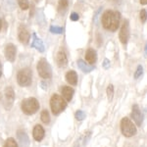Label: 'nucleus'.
Wrapping results in <instances>:
<instances>
[{"mask_svg": "<svg viewBox=\"0 0 147 147\" xmlns=\"http://www.w3.org/2000/svg\"><path fill=\"white\" fill-rule=\"evenodd\" d=\"M139 18H140V21L142 23H145L147 20V12L146 10H141L140 14H139Z\"/></svg>", "mask_w": 147, "mask_h": 147, "instance_id": "nucleus-28", "label": "nucleus"}, {"mask_svg": "<svg viewBox=\"0 0 147 147\" xmlns=\"http://www.w3.org/2000/svg\"><path fill=\"white\" fill-rule=\"evenodd\" d=\"M70 18H71V20H72V21H75V22H76V21H78L80 19V16H79V14H77V13H72V14H71Z\"/></svg>", "mask_w": 147, "mask_h": 147, "instance_id": "nucleus-29", "label": "nucleus"}, {"mask_svg": "<svg viewBox=\"0 0 147 147\" xmlns=\"http://www.w3.org/2000/svg\"><path fill=\"white\" fill-rule=\"evenodd\" d=\"M103 67H104V69H109V68H110V61H109L108 59H105V60H104Z\"/></svg>", "mask_w": 147, "mask_h": 147, "instance_id": "nucleus-30", "label": "nucleus"}, {"mask_svg": "<svg viewBox=\"0 0 147 147\" xmlns=\"http://www.w3.org/2000/svg\"><path fill=\"white\" fill-rule=\"evenodd\" d=\"M37 72L42 79H50L52 77V69L45 59H41L37 63Z\"/></svg>", "mask_w": 147, "mask_h": 147, "instance_id": "nucleus-6", "label": "nucleus"}, {"mask_svg": "<svg viewBox=\"0 0 147 147\" xmlns=\"http://www.w3.org/2000/svg\"><path fill=\"white\" fill-rule=\"evenodd\" d=\"M85 59L86 61L88 62L89 64H94L96 62V59H97V56H96V52L93 50V49H88L85 53Z\"/></svg>", "mask_w": 147, "mask_h": 147, "instance_id": "nucleus-18", "label": "nucleus"}, {"mask_svg": "<svg viewBox=\"0 0 147 147\" xmlns=\"http://www.w3.org/2000/svg\"><path fill=\"white\" fill-rule=\"evenodd\" d=\"M32 73L28 68L23 69L17 75V80L18 84L22 86H28L32 84Z\"/></svg>", "mask_w": 147, "mask_h": 147, "instance_id": "nucleus-5", "label": "nucleus"}, {"mask_svg": "<svg viewBox=\"0 0 147 147\" xmlns=\"http://www.w3.org/2000/svg\"><path fill=\"white\" fill-rule=\"evenodd\" d=\"M32 136L36 141H41L44 137V129L40 125H36L32 130Z\"/></svg>", "mask_w": 147, "mask_h": 147, "instance_id": "nucleus-13", "label": "nucleus"}, {"mask_svg": "<svg viewBox=\"0 0 147 147\" xmlns=\"http://www.w3.org/2000/svg\"><path fill=\"white\" fill-rule=\"evenodd\" d=\"M39 109V103L34 97L27 98L22 102V110L23 112L27 115H32L36 113L37 110Z\"/></svg>", "mask_w": 147, "mask_h": 147, "instance_id": "nucleus-3", "label": "nucleus"}, {"mask_svg": "<svg viewBox=\"0 0 147 147\" xmlns=\"http://www.w3.org/2000/svg\"><path fill=\"white\" fill-rule=\"evenodd\" d=\"M50 32H52V34H63L64 32V28H59V27H50Z\"/></svg>", "mask_w": 147, "mask_h": 147, "instance_id": "nucleus-26", "label": "nucleus"}, {"mask_svg": "<svg viewBox=\"0 0 147 147\" xmlns=\"http://www.w3.org/2000/svg\"><path fill=\"white\" fill-rule=\"evenodd\" d=\"M4 94H5V103H4V105H5V108L7 110H9V109H11L13 102L15 100V92H14V89L11 86H7L5 88Z\"/></svg>", "mask_w": 147, "mask_h": 147, "instance_id": "nucleus-7", "label": "nucleus"}, {"mask_svg": "<svg viewBox=\"0 0 147 147\" xmlns=\"http://www.w3.org/2000/svg\"><path fill=\"white\" fill-rule=\"evenodd\" d=\"M56 62L58 64L59 67L61 68H64L67 66L68 64V58H67V55L64 51H59L57 53V56H56Z\"/></svg>", "mask_w": 147, "mask_h": 147, "instance_id": "nucleus-14", "label": "nucleus"}, {"mask_svg": "<svg viewBox=\"0 0 147 147\" xmlns=\"http://www.w3.org/2000/svg\"><path fill=\"white\" fill-rule=\"evenodd\" d=\"M5 57L8 61L14 62L16 57V46L12 43L7 44L5 47Z\"/></svg>", "mask_w": 147, "mask_h": 147, "instance_id": "nucleus-10", "label": "nucleus"}, {"mask_svg": "<svg viewBox=\"0 0 147 147\" xmlns=\"http://www.w3.org/2000/svg\"><path fill=\"white\" fill-rule=\"evenodd\" d=\"M32 47H34L37 51L39 52H43L44 51V44L42 42V40L38 38L36 36L35 34H32Z\"/></svg>", "mask_w": 147, "mask_h": 147, "instance_id": "nucleus-15", "label": "nucleus"}, {"mask_svg": "<svg viewBox=\"0 0 147 147\" xmlns=\"http://www.w3.org/2000/svg\"><path fill=\"white\" fill-rule=\"evenodd\" d=\"M68 5H69L68 0H59V4H58L59 11L66 10V9L68 8Z\"/></svg>", "mask_w": 147, "mask_h": 147, "instance_id": "nucleus-22", "label": "nucleus"}, {"mask_svg": "<svg viewBox=\"0 0 147 147\" xmlns=\"http://www.w3.org/2000/svg\"><path fill=\"white\" fill-rule=\"evenodd\" d=\"M1 28H2V21L0 20V32H1Z\"/></svg>", "mask_w": 147, "mask_h": 147, "instance_id": "nucleus-33", "label": "nucleus"}, {"mask_svg": "<svg viewBox=\"0 0 147 147\" xmlns=\"http://www.w3.org/2000/svg\"><path fill=\"white\" fill-rule=\"evenodd\" d=\"M78 66H79V68L84 73H90L91 71H93V69H94L93 66H88L84 60H79V61H78Z\"/></svg>", "mask_w": 147, "mask_h": 147, "instance_id": "nucleus-19", "label": "nucleus"}, {"mask_svg": "<svg viewBox=\"0 0 147 147\" xmlns=\"http://www.w3.org/2000/svg\"><path fill=\"white\" fill-rule=\"evenodd\" d=\"M143 75V68H142L141 65H139L137 67L136 73H134V79L136 80H138L139 78H141V76Z\"/></svg>", "mask_w": 147, "mask_h": 147, "instance_id": "nucleus-23", "label": "nucleus"}, {"mask_svg": "<svg viewBox=\"0 0 147 147\" xmlns=\"http://www.w3.org/2000/svg\"><path fill=\"white\" fill-rule=\"evenodd\" d=\"M18 36H19V40H20V41L24 44H28V41H30V34H28V30L24 27V26H21V27L19 28Z\"/></svg>", "mask_w": 147, "mask_h": 147, "instance_id": "nucleus-11", "label": "nucleus"}, {"mask_svg": "<svg viewBox=\"0 0 147 147\" xmlns=\"http://www.w3.org/2000/svg\"><path fill=\"white\" fill-rule=\"evenodd\" d=\"M2 76V65H1V62H0V78Z\"/></svg>", "mask_w": 147, "mask_h": 147, "instance_id": "nucleus-32", "label": "nucleus"}, {"mask_svg": "<svg viewBox=\"0 0 147 147\" xmlns=\"http://www.w3.org/2000/svg\"><path fill=\"white\" fill-rule=\"evenodd\" d=\"M75 117H76V119H77L78 121H82L85 118V113L84 112V111L79 110V111H77V112H76Z\"/></svg>", "mask_w": 147, "mask_h": 147, "instance_id": "nucleus-25", "label": "nucleus"}, {"mask_svg": "<svg viewBox=\"0 0 147 147\" xmlns=\"http://www.w3.org/2000/svg\"><path fill=\"white\" fill-rule=\"evenodd\" d=\"M120 40L123 44H127V40L129 37V21L125 20L124 24H123L122 28H121V32H120Z\"/></svg>", "mask_w": 147, "mask_h": 147, "instance_id": "nucleus-8", "label": "nucleus"}, {"mask_svg": "<svg viewBox=\"0 0 147 147\" xmlns=\"http://www.w3.org/2000/svg\"><path fill=\"white\" fill-rule=\"evenodd\" d=\"M17 137L18 140L20 142L21 146L22 147H28L30 144V138H28V134H26L24 130H18L17 132Z\"/></svg>", "mask_w": 147, "mask_h": 147, "instance_id": "nucleus-12", "label": "nucleus"}, {"mask_svg": "<svg viewBox=\"0 0 147 147\" xmlns=\"http://www.w3.org/2000/svg\"><path fill=\"white\" fill-rule=\"evenodd\" d=\"M121 130L125 137H131L136 134V127L129 118H123L121 121Z\"/></svg>", "mask_w": 147, "mask_h": 147, "instance_id": "nucleus-4", "label": "nucleus"}, {"mask_svg": "<svg viewBox=\"0 0 147 147\" xmlns=\"http://www.w3.org/2000/svg\"><path fill=\"white\" fill-rule=\"evenodd\" d=\"M40 118H41V121L44 123V124H48L50 122V117H49V113L47 110H43L41 112V115H40Z\"/></svg>", "mask_w": 147, "mask_h": 147, "instance_id": "nucleus-20", "label": "nucleus"}, {"mask_svg": "<svg viewBox=\"0 0 147 147\" xmlns=\"http://www.w3.org/2000/svg\"><path fill=\"white\" fill-rule=\"evenodd\" d=\"M121 14L118 11L107 10L102 15V25L104 28L109 30L111 32H116L120 26Z\"/></svg>", "mask_w": 147, "mask_h": 147, "instance_id": "nucleus-1", "label": "nucleus"}, {"mask_svg": "<svg viewBox=\"0 0 147 147\" xmlns=\"http://www.w3.org/2000/svg\"><path fill=\"white\" fill-rule=\"evenodd\" d=\"M66 80L71 85H76L78 84V75L75 71H70L66 74Z\"/></svg>", "mask_w": 147, "mask_h": 147, "instance_id": "nucleus-17", "label": "nucleus"}, {"mask_svg": "<svg viewBox=\"0 0 147 147\" xmlns=\"http://www.w3.org/2000/svg\"><path fill=\"white\" fill-rule=\"evenodd\" d=\"M131 118L134 119V121L136 122V125L140 127L142 124V121H143V116L142 113L139 109L138 105H134L132 106V112H131Z\"/></svg>", "mask_w": 147, "mask_h": 147, "instance_id": "nucleus-9", "label": "nucleus"}, {"mask_svg": "<svg viewBox=\"0 0 147 147\" xmlns=\"http://www.w3.org/2000/svg\"><path fill=\"white\" fill-rule=\"evenodd\" d=\"M107 95H108V100L111 101L113 99V95H114V86L112 84H110L107 88Z\"/></svg>", "mask_w": 147, "mask_h": 147, "instance_id": "nucleus-27", "label": "nucleus"}, {"mask_svg": "<svg viewBox=\"0 0 147 147\" xmlns=\"http://www.w3.org/2000/svg\"><path fill=\"white\" fill-rule=\"evenodd\" d=\"M50 107L53 115H59L67 107V102L62 96L54 94L50 99Z\"/></svg>", "mask_w": 147, "mask_h": 147, "instance_id": "nucleus-2", "label": "nucleus"}, {"mask_svg": "<svg viewBox=\"0 0 147 147\" xmlns=\"http://www.w3.org/2000/svg\"><path fill=\"white\" fill-rule=\"evenodd\" d=\"M0 99H1V95H0Z\"/></svg>", "mask_w": 147, "mask_h": 147, "instance_id": "nucleus-35", "label": "nucleus"}, {"mask_svg": "<svg viewBox=\"0 0 147 147\" xmlns=\"http://www.w3.org/2000/svg\"><path fill=\"white\" fill-rule=\"evenodd\" d=\"M3 147H18V144H17V142H16L15 139L10 137V138H8L6 140Z\"/></svg>", "mask_w": 147, "mask_h": 147, "instance_id": "nucleus-21", "label": "nucleus"}, {"mask_svg": "<svg viewBox=\"0 0 147 147\" xmlns=\"http://www.w3.org/2000/svg\"><path fill=\"white\" fill-rule=\"evenodd\" d=\"M144 50H145V54L147 55V43H146V45H145V49H144Z\"/></svg>", "mask_w": 147, "mask_h": 147, "instance_id": "nucleus-34", "label": "nucleus"}, {"mask_svg": "<svg viewBox=\"0 0 147 147\" xmlns=\"http://www.w3.org/2000/svg\"><path fill=\"white\" fill-rule=\"evenodd\" d=\"M74 93H75V90L70 86H63L62 87V94L63 97L66 101H71L74 96Z\"/></svg>", "mask_w": 147, "mask_h": 147, "instance_id": "nucleus-16", "label": "nucleus"}, {"mask_svg": "<svg viewBox=\"0 0 147 147\" xmlns=\"http://www.w3.org/2000/svg\"><path fill=\"white\" fill-rule=\"evenodd\" d=\"M18 3L21 9H23V10H27V9H28V6H30L28 0H18Z\"/></svg>", "mask_w": 147, "mask_h": 147, "instance_id": "nucleus-24", "label": "nucleus"}, {"mask_svg": "<svg viewBox=\"0 0 147 147\" xmlns=\"http://www.w3.org/2000/svg\"><path fill=\"white\" fill-rule=\"evenodd\" d=\"M140 4H142V5H146L147 0H140Z\"/></svg>", "mask_w": 147, "mask_h": 147, "instance_id": "nucleus-31", "label": "nucleus"}]
</instances>
